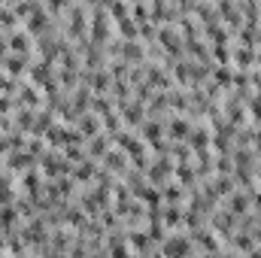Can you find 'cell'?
<instances>
[{"label": "cell", "instance_id": "obj_2", "mask_svg": "<svg viewBox=\"0 0 261 258\" xmlns=\"http://www.w3.org/2000/svg\"><path fill=\"white\" fill-rule=\"evenodd\" d=\"M189 252H192V237L189 234H170L161 243V255L164 258H186Z\"/></svg>", "mask_w": 261, "mask_h": 258}, {"label": "cell", "instance_id": "obj_11", "mask_svg": "<svg viewBox=\"0 0 261 258\" xmlns=\"http://www.w3.org/2000/svg\"><path fill=\"white\" fill-rule=\"evenodd\" d=\"M18 107L21 110H40V88L37 85H18Z\"/></svg>", "mask_w": 261, "mask_h": 258}, {"label": "cell", "instance_id": "obj_25", "mask_svg": "<svg viewBox=\"0 0 261 258\" xmlns=\"http://www.w3.org/2000/svg\"><path fill=\"white\" fill-rule=\"evenodd\" d=\"M252 140H255V152L261 155V131H255V134H252Z\"/></svg>", "mask_w": 261, "mask_h": 258}, {"label": "cell", "instance_id": "obj_4", "mask_svg": "<svg viewBox=\"0 0 261 258\" xmlns=\"http://www.w3.org/2000/svg\"><path fill=\"white\" fill-rule=\"evenodd\" d=\"M6 40H9V49H12V55H21V58H28V55H31V49H34V43H37V40H34V37H31L24 28H21V31H12Z\"/></svg>", "mask_w": 261, "mask_h": 258}, {"label": "cell", "instance_id": "obj_10", "mask_svg": "<svg viewBox=\"0 0 261 258\" xmlns=\"http://www.w3.org/2000/svg\"><path fill=\"white\" fill-rule=\"evenodd\" d=\"M255 49H246V46H234L231 49V61H234V67L240 70V73H249V67L255 64Z\"/></svg>", "mask_w": 261, "mask_h": 258}, {"label": "cell", "instance_id": "obj_14", "mask_svg": "<svg viewBox=\"0 0 261 258\" xmlns=\"http://www.w3.org/2000/svg\"><path fill=\"white\" fill-rule=\"evenodd\" d=\"M164 128H167V134H170L173 140H189V134H192V119H189V116H176V119L164 122Z\"/></svg>", "mask_w": 261, "mask_h": 258}, {"label": "cell", "instance_id": "obj_16", "mask_svg": "<svg viewBox=\"0 0 261 258\" xmlns=\"http://www.w3.org/2000/svg\"><path fill=\"white\" fill-rule=\"evenodd\" d=\"M97 170H100V167H97V161L85 158L82 164H76V167H73V173H70V176H73V183H91V179L97 176Z\"/></svg>", "mask_w": 261, "mask_h": 258}, {"label": "cell", "instance_id": "obj_24", "mask_svg": "<svg viewBox=\"0 0 261 258\" xmlns=\"http://www.w3.org/2000/svg\"><path fill=\"white\" fill-rule=\"evenodd\" d=\"M249 113H252V119H255V122H261V97H258V94L249 100Z\"/></svg>", "mask_w": 261, "mask_h": 258}, {"label": "cell", "instance_id": "obj_19", "mask_svg": "<svg viewBox=\"0 0 261 258\" xmlns=\"http://www.w3.org/2000/svg\"><path fill=\"white\" fill-rule=\"evenodd\" d=\"M34 164H37V158H34L31 152H24V149L12 152V155L6 158V167H9V170H21V167H28V170H31Z\"/></svg>", "mask_w": 261, "mask_h": 258}, {"label": "cell", "instance_id": "obj_26", "mask_svg": "<svg viewBox=\"0 0 261 258\" xmlns=\"http://www.w3.org/2000/svg\"><path fill=\"white\" fill-rule=\"evenodd\" d=\"M252 237H255V243H261V222L255 225V231H252Z\"/></svg>", "mask_w": 261, "mask_h": 258}, {"label": "cell", "instance_id": "obj_6", "mask_svg": "<svg viewBox=\"0 0 261 258\" xmlns=\"http://www.w3.org/2000/svg\"><path fill=\"white\" fill-rule=\"evenodd\" d=\"M18 210H15V203H9V207H0V234L3 237H12V234H18Z\"/></svg>", "mask_w": 261, "mask_h": 258}, {"label": "cell", "instance_id": "obj_12", "mask_svg": "<svg viewBox=\"0 0 261 258\" xmlns=\"http://www.w3.org/2000/svg\"><path fill=\"white\" fill-rule=\"evenodd\" d=\"M88 143H91V146L85 149V155H88L91 161L107 158V152L113 149V146H110V143H113V137H110V134H97V137H94V140H88Z\"/></svg>", "mask_w": 261, "mask_h": 258}, {"label": "cell", "instance_id": "obj_21", "mask_svg": "<svg viewBox=\"0 0 261 258\" xmlns=\"http://www.w3.org/2000/svg\"><path fill=\"white\" fill-rule=\"evenodd\" d=\"M161 225H164V228H179V225H182V207H164Z\"/></svg>", "mask_w": 261, "mask_h": 258}, {"label": "cell", "instance_id": "obj_27", "mask_svg": "<svg viewBox=\"0 0 261 258\" xmlns=\"http://www.w3.org/2000/svg\"><path fill=\"white\" fill-rule=\"evenodd\" d=\"M252 203H255V210H261V192L252 194Z\"/></svg>", "mask_w": 261, "mask_h": 258}, {"label": "cell", "instance_id": "obj_22", "mask_svg": "<svg viewBox=\"0 0 261 258\" xmlns=\"http://www.w3.org/2000/svg\"><path fill=\"white\" fill-rule=\"evenodd\" d=\"M231 243H234V249H237V252H243V255H249V252L255 249V237H252V234H246V231L234 234V237H231Z\"/></svg>", "mask_w": 261, "mask_h": 258}, {"label": "cell", "instance_id": "obj_13", "mask_svg": "<svg viewBox=\"0 0 261 258\" xmlns=\"http://www.w3.org/2000/svg\"><path fill=\"white\" fill-rule=\"evenodd\" d=\"M103 170L107 173H125L128 170V155L122 149H110L107 158H103Z\"/></svg>", "mask_w": 261, "mask_h": 258}, {"label": "cell", "instance_id": "obj_20", "mask_svg": "<svg viewBox=\"0 0 261 258\" xmlns=\"http://www.w3.org/2000/svg\"><path fill=\"white\" fill-rule=\"evenodd\" d=\"M3 67H6L9 76H21L31 64H28V58H21V55H6V58H3Z\"/></svg>", "mask_w": 261, "mask_h": 258}, {"label": "cell", "instance_id": "obj_3", "mask_svg": "<svg viewBox=\"0 0 261 258\" xmlns=\"http://www.w3.org/2000/svg\"><path fill=\"white\" fill-rule=\"evenodd\" d=\"M119 116H122V122H125L128 128H140V125L146 122V107H143L140 100H128V104L119 107Z\"/></svg>", "mask_w": 261, "mask_h": 258}, {"label": "cell", "instance_id": "obj_17", "mask_svg": "<svg viewBox=\"0 0 261 258\" xmlns=\"http://www.w3.org/2000/svg\"><path fill=\"white\" fill-rule=\"evenodd\" d=\"M161 200H164L167 207H179V203L186 200V189H182L179 183H167V186H161Z\"/></svg>", "mask_w": 261, "mask_h": 258}, {"label": "cell", "instance_id": "obj_15", "mask_svg": "<svg viewBox=\"0 0 261 258\" xmlns=\"http://www.w3.org/2000/svg\"><path fill=\"white\" fill-rule=\"evenodd\" d=\"M249 207H252V194L249 192L228 194V210H231L234 216H249Z\"/></svg>", "mask_w": 261, "mask_h": 258}, {"label": "cell", "instance_id": "obj_7", "mask_svg": "<svg viewBox=\"0 0 261 258\" xmlns=\"http://www.w3.org/2000/svg\"><path fill=\"white\" fill-rule=\"evenodd\" d=\"M164 122L161 119H152V116H146V122L140 125V140L143 143H161V137H164Z\"/></svg>", "mask_w": 261, "mask_h": 258}, {"label": "cell", "instance_id": "obj_18", "mask_svg": "<svg viewBox=\"0 0 261 258\" xmlns=\"http://www.w3.org/2000/svg\"><path fill=\"white\" fill-rule=\"evenodd\" d=\"M173 183H179L182 189H186V186H195L197 183L195 164H173Z\"/></svg>", "mask_w": 261, "mask_h": 258}, {"label": "cell", "instance_id": "obj_9", "mask_svg": "<svg viewBox=\"0 0 261 258\" xmlns=\"http://www.w3.org/2000/svg\"><path fill=\"white\" fill-rule=\"evenodd\" d=\"M76 131L82 134V140H94L97 134H103V125H100V119H97L94 113H85V116H79Z\"/></svg>", "mask_w": 261, "mask_h": 258}, {"label": "cell", "instance_id": "obj_23", "mask_svg": "<svg viewBox=\"0 0 261 258\" xmlns=\"http://www.w3.org/2000/svg\"><path fill=\"white\" fill-rule=\"evenodd\" d=\"M231 82H234V70L231 67H216L213 70V85L216 88H228Z\"/></svg>", "mask_w": 261, "mask_h": 258}, {"label": "cell", "instance_id": "obj_1", "mask_svg": "<svg viewBox=\"0 0 261 258\" xmlns=\"http://www.w3.org/2000/svg\"><path fill=\"white\" fill-rule=\"evenodd\" d=\"M40 167H43V173L49 179H64L67 173H73V164L67 161L64 155H55V152H43Z\"/></svg>", "mask_w": 261, "mask_h": 258}, {"label": "cell", "instance_id": "obj_8", "mask_svg": "<svg viewBox=\"0 0 261 258\" xmlns=\"http://www.w3.org/2000/svg\"><path fill=\"white\" fill-rule=\"evenodd\" d=\"M192 240L200 243V249L206 252V255H222V243H219V237H216V231H195V234H189Z\"/></svg>", "mask_w": 261, "mask_h": 258}, {"label": "cell", "instance_id": "obj_5", "mask_svg": "<svg viewBox=\"0 0 261 258\" xmlns=\"http://www.w3.org/2000/svg\"><path fill=\"white\" fill-rule=\"evenodd\" d=\"M213 216V231H219V234H234V228H237V216L225 207V210H216V213H210Z\"/></svg>", "mask_w": 261, "mask_h": 258}]
</instances>
